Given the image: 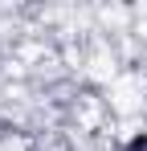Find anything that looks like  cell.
I'll list each match as a JSON object with an SVG mask.
<instances>
[{"mask_svg": "<svg viewBox=\"0 0 147 151\" xmlns=\"http://www.w3.org/2000/svg\"><path fill=\"white\" fill-rule=\"evenodd\" d=\"M61 61H74V53L61 49ZM82 65H86V49H78V74H82Z\"/></svg>", "mask_w": 147, "mask_h": 151, "instance_id": "6da1fadb", "label": "cell"}]
</instances>
